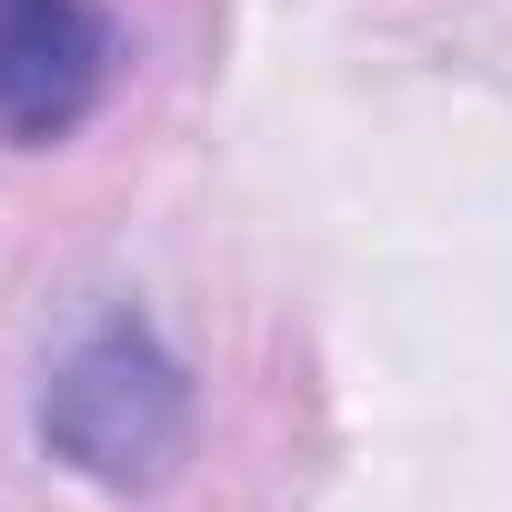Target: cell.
Returning a JSON list of instances; mask_svg holds the SVG:
<instances>
[{"mask_svg":"<svg viewBox=\"0 0 512 512\" xmlns=\"http://www.w3.org/2000/svg\"><path fill=\"white\" fill-rule=\"evenodd\" d=\"M191 422H201L191 362H181V352L151 332V312H131V302L91 312V322L51 352L41 402H31L41 452H51L71 482H91V492H161V482L181 472V452H191Z\"/></svg>","mask_w":512,"mask_h":512,"instance_id":"1","label":"cell"},{"mask_svg":"<svg viewBox=\"0 0 512 512\" xmlns=\"http://www.w3.org/2000/svg\"><path fill=\"white\" fill-rule=\"evenodd\" d=\"M121 71V31L101 0H0V141L51 151L71 141Z\"/></svg>","mask_w":512,"mask_h":512,"instance_id":"2","label":"cell"}]
</instances>
